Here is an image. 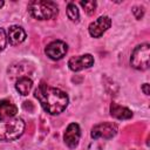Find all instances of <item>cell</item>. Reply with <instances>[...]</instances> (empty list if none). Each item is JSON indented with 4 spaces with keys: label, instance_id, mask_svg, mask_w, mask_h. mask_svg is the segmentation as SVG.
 I'll return each mask as SVG.
<instances>
[{
    "label": "cell",
    "instance_id": "1",
    "mask_svg": "<svg viewBox=\"0 0 150 150\" xmlns=\"http://www.w3.org/2000/svg\"><path fill=\"white\" fill-rule=\"evenodd\" d=\"M35 97L40 102L41 107L49 115L61 114L68 105V95L59 88L50 87L43 82L39 84L35 90Z\"/></svg>",
    "mask_w": 150,
    "mask_h": 150
},
{
    "label": "cell",
    "instance_id": "2",
    "mask_svg": "<svg viewBox=\"0 0 150 150\" xmlns=\"http://www.w3.org/2000/svg\"><path fill=\"white\" fill-rule=\"evenodd\" d=\"M25 131V122L15 116L11 118H0V142H12L21 137Z\"/></svg>",
    "mask_w": 150,
    "mask_h": 150
},
{
    "label": "cell",
    "instance_id": "3",
    "mask_svg": "<svg viewBox=\"0 0 150 150\" xmlns=\"http://www.w3.org/2000/svg\"><path fill=\"white\" fill-rule=\"evenodd\" d=\"M30 15L38 20L54 19L59 14V7L54 1L49 0H34L28 4Z\"/></svg>",
    "mask_w": 150,
    "mask_h": 150
},
{
    "label": "cell",
    "instance_id": "4",
    "mask_svg": "<svg viewBox=\"0 0 150 150\" xmlns=\"http://www.w3.org/2000/svg\"><path fill=\"white\" fill-rule=\"evenodd\" d=\"M149 55H150V46L149 43H142L137 46L130 57L131 66L137 70H146L149 68Z\"/></svg>",
    "mask_w": 150,
    "mask_h": 150
},
{
    "label": "cell",
    "instance_id": "5",
    "mask_svg": "<svg viewBox=\"0 0 150 150\" xmlns=\"http://www.w3.org/2000/svg\"><path fill=\"white\" fill-rule=\"evenodd\" d=\"M117 134V125L112 122H103L98 123L95 127H93L90 136L94 139L103 138V139H110Z\"/></svg>",
    "mask_w": 150,
    "mask_h": 150
},
{
    "label": "cell",
    "instance_id": "6",
    "mask_svg": "<svg viewBox=\"0 0 150 150\" xmlns=\"http://www.w3.org/2000/svg\"><path fill=\"white\" fill-rule=\"evenodd\" d=\"M68 52V46L66 42L61 41V40H55V41H52L50 43L47 45L46 49H45V53L46 55L52 59V60H61Z\"/></svg>",
    "mask_w": 150,
    "mask_h": 150
},
{
    "label": "cell",
    "instance_id": "7",
    "mask_svg": "<svg viewBox=\"0 0 150 150\" xmlns=\"http://www.w3.org/2000/svg\"><path fill=\"white\" fill-rule=\"evenodd\" d=\"M111 26V19L109 16H100L97 18L95 21H93L89 27H88V30H89V34L93 36V38H100L101 35H103L104 32H107Z\"/></svg>",
    "mask_w": 150,
    "mask_h": 150
},
{
    "label": "cell",
    "instance_id": "8",
    "mask_svg": "<svg viewBox=\"0 0 150 150\" xmlns=\"http://www.w3.org/2000/svg\"><path fill=\"white\" fill-rule=\"evenodd\" d=\"M94 64V57L90 54H83L73 56L68 61V66L73 71H80L86 68H90Z\"/></svg>",
    "mask_w": 150,
    "mask_h": 150
},
{
    "label": "cell",
    "instance_id": "9",
    "mask_svg": "<svg viewBox=\"0 0 150 150\" xmlns=\"http://www.w3.org/2000/svg\"><path fill=\"white\" fill-rule=\"evenodd\" d=\"M80 137H81V130H80L79 124L77 123H70L63 134V141H64L66 145L70 149L76 148L79 144Z\"/></svg>",
    "mask_w": 150,
    "mask_h": 150
},
{
    "label": "cell",
    "instance_id": "10",
    "mask_svg": "<svg viewBox=\"0 0 150 150\" xmlns=\"http://www.w3.org/2000/svg\"><path fill=\"white\" fill-rule=\"evenodd\" d=\"M7 39H8L9 43L13 45V46L20 45L26 39V32L20 26H11L8 28V36H7Z\"/></svg>",
    "mask_w": 150,
    "mask_h": 150
},
{
    "label": "cell",
    "instance_id": "11",
    "mask_svg": "<svg viewBox=\"0 0 150 150\" xmlns=\"http://www.w3.org/2000/svg\"><path fill=\"white\" fill-rule=\"evenodd\" d=\"M18 114V107L9 100H0V118L15 117Z\"/></svg>",
    "mask_w": 150,
    "mask_h": 150
},
{
    "label": "cell",
    "instance_id": "12",
    "mask_svg": "<svg viewBox=\"0 0 150 150\" xmlns=\"http://www.w3.org/2000/svg\"><path fill=\"white\" fill-rule=\"evenodd\" d=\"M110 115L117 120H129L132 117V112L127 107H122L115 102L110 104Z\"/></svg>",
    "mask_w": 150,
    "mask_h": 150
},
{
    "label": "cell",
    "instance_id": "13",
    "mask_svg": "<svg viewBox=\"0 0 150 150\" xmlns=\"http://www.w3.org/2000/svg\"><path fill=\"white\" fill-rule=\"evenodd\" d=\"M33 88V81L28 77V76H23V77H20L18 79L16 83H15V89L19 91V94L26 96L30 93Z\"/></svg>",
    "mask_w": 150,
    "mask_h": 150
},
{
    "label": "cell",
    "instance_id": "14",
    "mask_svg": "<svg viewBox=\"0 0 150 150\" xmlns=\"http://www.w3.org/2000/svg\"><path fill=\"white\" fill-rule=\"evenodd\" d=\"M67 16L73 22H77L79 21L80 13H79V9H77L75 4H73V2L68 4V6H67Z\"/></svg>",
    "mask_w": 150,
    "mask_h": 150
},
{
    "label": "cell",
    "instance_id": "15",
    "mask_svg": "<svg viewBox=\"0 0 150 150\" xmlns=\"http://www.w3.org/2000/svg\"><path fill=\"white\" fill-rule=\"evenodd\" d=\"M80 5L83 7L84 12L88 14V15H93L95 13V9H96V1H80Z\"/></svg>",
    "mask_w": 150,
    "mask_h": 150
},
{
    "label": "cell",
    "instance_id": "16",
    "mask_svg": "<svg viewBox=\"0 0 150 150\" xmlns=\"http://www.w3.org/2000/svg\"><path fill=\"white\" fill-rule=\"evenodd\" d=\"M132 13H134V15L137 20H141L144 15V8L142 6H134L132 7Z\"/></svg>",
    "mask_w": 150,
    "mask_h": 150
},
{
    "label": "cell",
    "instance_id": "17",
    "mask_svg": "<svg viewBox=\"0 0 150 150\" xmlns=\"http://www.w3.org/2000/svg\"><path fill=\"white\" fill-rule=\"evenodd\" d=\"M7 46V36L2 28H0V52H2Z\"/></svg>",
    "mask_w": 150,
    "mask_h": 150
},
{
    "label": "cell",
    "instance_id": "18",
    "mask_svg": "<svg viewBox=\"0 0 150 150\" xmlns=\"http://www.w3.org/2000/svg\"><path fill=\"white\" fill-rule=\"evenodd\" d=\"M142 90H143V93H144L145 95H149V94H150V90H149V83H144V84L142 86Z\"/></svg>",
    "mask_w": 150,
    "mask_h": 150
},
{
    "label": "cell",
    "instance_id": "19",
    "mask_svg": "<svg viewBox=\"0 0 150 150\" xmlns=\"http://www.w3.org/2000/svg\"><path fill=\"white\" fill-rule=\"evenodd\" d=\"M4 4H5V2H4V1H2V0H0V8H1V7H2V6H4Z\"/></svg>",
    "mask_w": 150,
    "mask_h": 150
}]
</instances>
